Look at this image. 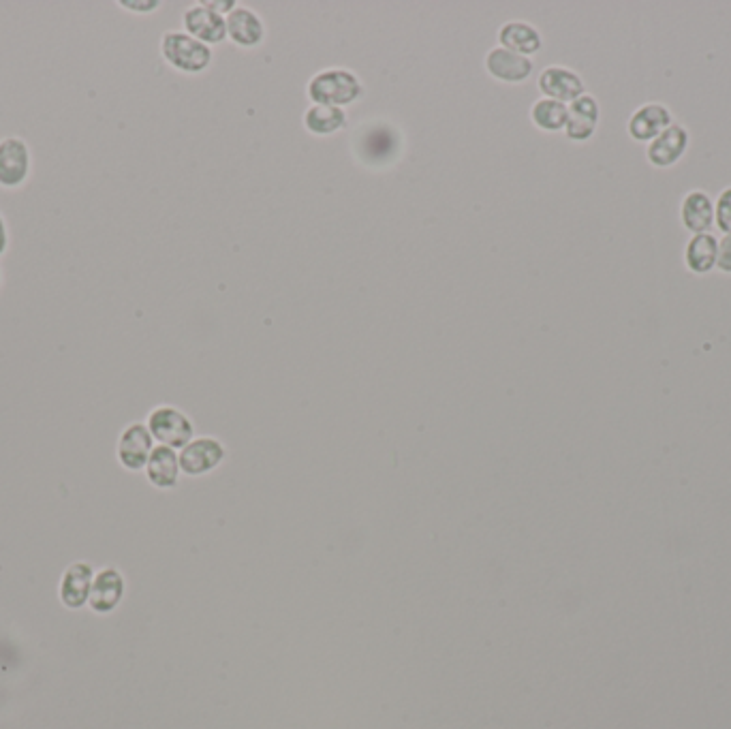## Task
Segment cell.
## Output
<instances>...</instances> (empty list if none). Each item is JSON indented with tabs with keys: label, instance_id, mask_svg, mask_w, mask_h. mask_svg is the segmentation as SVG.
Listing matches in <instances>:
<instances>
[{
	"label": "cell",
	"instance_id": "2e32d148",
	"mask_svg": "<svg viewBox=\"0 0 731 729\" xmlns=\"http://www.w3.org/2000/svg\"><path fill=\"white\" fill-rule=\"evenodd\" d=\"M599 124V103L593 95H582L569 105L565 135L571 142H588Z\"/></svg>",
	"mask_w": 731,
	"mask_h": 729
},
{
	"label": "cell",
	"instance_id": "9c48e42d",
	"mask_svg": "<svg viewBox=\"0 0 731 729\" xmlns=\"http://www.w3.org/2000/svg\"><path fill=\"white\" fill-rule=\"evenodd\" d=\"M672 124H674V118H672L670 107L663 103H646L642 107H637V110L631 114L627 131L635 142L650 144L652 139H657L667 127H672Z\"/></svg>",
	"mask_w": 731,
	"mask_h": 729
},
{
	"label": "cell",
	"instance_id": "cb8c5ba5",
	"mask_svg": "<svg viewBox=\"0 0 731 729\" xmlns=\"http://www.w3.org/2000/svg\"><path fill=\"white\" fill-rule=\"evenodd\" d=\"M118 5L131 13H152L161 7L159 0H120Z\"/></svg>",
	"mask_w": 731,
	"mask_h": 729
},
{
	"label": "cell",
	"instance_id": "ffe728a7",
	"mask_svg": "<svg viewBox=\"0 0 731 729\" xmlns=\"http://www.w3.org/2000/svg\"><path fill=\"white\" fill-rule=\"evenodd\" d=\"M347 124V114L340 107L328 105H313L304 114V127L319 137H328L338 133Z\"/></svg>",
	"mask_w": 731,
	"mask_h": 729
},
{
	"label": "cell",
	"instance_id": "ac0fdd59",
	"mask_svg": "<svg viewBox=\"0 0 731 729\" xmlns=\"http://www.w3.org/2000/svg\"><path fill=\"white\" fill-rule=\"evenodd\" d=\"M719 259V240L712 234L691 236L684 248V266L693 274H708L717 268Z\"/></svg>",
	"mask_w": 731,
	"mask_h": 729
},
{
	"label": "cell",
	"instance_id": "e0dca14e",
	"mask_svg": "<svg viewBox=\"0 0 731 729\" xmlns=\"http://www.w3.org/2000/svg\"><path fill=\"white\" fill-rule=\"evenodd\" d=\"M178 475H180V460L176 449L165 445L154 447L146 464L148 482L161 490H169L178 484Z\"/></svg>",
	"mask_w": 731,
	"mask_h": 729
},
{
	"label": "cell",
	"instance_id": "8992f818",
	"mask_svg": "<svg viewBox=\"0 0 731 729\" xmlns=\"http://www.w3.org/2000/svg\"><path fill=\"white\" fill-rule=\"evenodd\" d=\"M691 144V135L689 129L682 127V124H672L667 127L657 139H652L646 150V159L652 167L659 169H667L674 167L684 154H687Z\"/></svg>",
	"mask_w": 731,
	"mask_h": 729
},
{
	"label": "cell",
	"instance_id": "5bb4252c",
	"mask_svg": "<svg viewBox=\"0 0 731 729\" xmlns=\"http://www.w3.org/2000/svg\"><path fill=\"white\" fill-rule=\"evenodd\" d=\"M227 37L240 48H257L266 39V26L259 15L248 7H236L227 18Z\"/></svg>",
	"mask_w": 731,
	"mask_h": 729
},
{
	"label": "cell",
	"instance_id": "d4e9b609",
	"mask_svg": "<svg viewBox=\"0 0 731 729\" xmlns=\"http://www.w3.org/2000/svg\"><path fill=\"white\" fill-rule=\"evenodd\" d=\"M204 5H208L212 11H216V13H231L233 9H236L238 5H236V0H204Z\"/></svg>",
	"mask_w": 731,
	"mask_h": 729
},
{
	"label": "cell",
	"instance_id": "277c9868",
	"mask_svg": "<svg viewBox=\"0 0 731 729\" xmlns=\"http://www.w3.org/2000/svg\"><path fill=\"white\" fill-rule=\"evenodd\" d=\"M152 439L159 441L165 447L171 449H182L193 441V422L186 417L182 411L161 405L157 409H152L148 415L146 422Z\"/></svg>",
	"mask_w": 731,
	"mask_h": 729
},
{
	"label": "cell",
	"instance_id": "4fadbf2b",
	"mask_svg": "<svg viewBox=\"0 0 731 729\" xmlns=\"http://www.w3.org/2000/svg\"><path fill=\"white\" fill-rule=\"evenodd\" d=\"M486 69L494 80H501L507 84H522L531 77L533 62L531 58L509 52L505 48H494L486 56Z\"/></svg>",
	"mask_w": 731,
	"mask_h": 729
},
{
	"label": "cell",
	"instance_id": "8fae6325",
	"mask_svg": "<svg viewBox=\"0 0 731 729\" xmlns=\"http://www.w3.org/2000/svg\"><path fill=\"white\" fill-rule=\"evenodd\" d=\"M92 582H95V569L88 563H73L62 573L60 580V601L69 610H80L88 606Z\"/></svg>",
	"mask_w": 731,
	"mask_h": 729
},
{
	"label": "cell",
	"instance_id": "6da1fadb",
	"mask_svg": "<svg viewBox=\"0 0 731 729\" xmlns=\"http://www.w3.org/2000/svg\"><path fill=\"white\" fill-rule=\"evenodd\" d=\"M364 95V86L357 75L345 69H325L319 71L308 82V97L315 105L345 107L355 103Z\"/></svg>",
	"mask_w": 731,
	"mask_h": 729
},
{
	"label": "cell",
	"instance_id": "7a4b0ae2",
	"mask_svg": "<svg viewBox=\"0 0 731 729\" xmlns=\"http://www.w3.org/2000/svg\"><path fill=\"white\" fill-rule=\"evenodd\" d=\"M161 54L171 69L197 75L212 65V50L191 35L171 30L161 39Z\"/></svg>",
	"mask_w": 731,
	"mask_h": 729
},
{
	"label": "cell",
	"instance_id": "30bf717a",
	"mask_svg": "<svg viewBox=\"0 0 731 729\" xmlns=\"http://www.w3.org/2000/svg\"><path fill=\"white\" fill-rule=\"evenodd\" d=\"M225 458V447L210 437L193 439L189 445L182 447L178 456L180 471L186 475H204L219 467Z\"/></svg>",
	"mask_w": 731,
	"mask_h": 729
},
{
	"label": "cell",
	"instance_id": "52a82bcc",
	"mask_svg": "<svg viewBox=\"0 0 731 729\" xmlns=\"http://www.w3.org/2000/svg\"><path fill=\"white\" fill-rule=\"evenodd\" d=\"M182 24L186 35L201 41L204 45H219L227 39V24L221 13L212 11L208 5L197 3L189 7L182 15Z\"/></svg>",
	"mask_w": 731,
	"mask_h": 729
},
{
	"label": "cell",
	"instance_id": "7402d4cb",
	"mask_svg": "<svg viewBox=\"0 0 731 729\" xmlns=\"http://www.w3.org/2000/svg\"><path fill=\"white\" fill-rule=\"evenodd\" d=\"M714 225H717L723 234H731V186L721 191L714 204Z\"/></svg>",
	"mask_w": 731,
	"mask_h": 729
},
{
	"label": "cell",
	"instance_id": "3957f363",
	"mask_svg": "<svg viewBox=\"0 0 731 729\" xmlns=\"http://www.w3.org/2000/svg\"><path fill=\"white\" fill-rule=\"evenodd\" d=\"M33 174V152L22 137L0 139V189L15 191Z\"/></svg>",
	"mask_w": 731,
	"mask_h": 729
},
{
	"label": "cell",
	"instance_id": "44dd1931",
	"mask_svg": "<svg viewBox=\"0 0 731 729\" xmlns=\"http://www.w3.org/2000/svg\"><path fill=\"white\" fill-rule=\"evenodd\" d=\"M567 118H569V105L552 101V99H539L531 110L533 124L539 131H546V133L565 131Z\"/></svg>",
	"mask_w": 731,
	"mask_h": 729
},
{
	"label": "cell",
	"instance_id": "5b68a950",
	"mask_svg": "<svg viewBox=\"0 0 731 729\" xmlns=\"http://www.w3.org/2000/svg\"><path fill=\"white\" fill-rule=\"evenodd\" d=\"M152 443H154V439L146 424H142V422L129 424L122 430L120 439H118V447H116L118 462L127 471L146 469L148 458L154 449Z\"/></svg>",
	"mask_w": 731,
	"mask_h": 729
},
{
	"label": "cell",
	"instance_id": "4316f807",
	"mask_svg": "<svg viewBox=\"0 0 731 729\" xmlns=\"http://www.w3.org/2000/svg\"><path fill=\"white\" fill-rule=\"evenodd\" d=\"M0 285H3V268H0Z\"/></svg>",
	"mask_w": 731,
	"mask_h": 729
},
{
	"label": "cell",
	"instance_id": "9a60e30c",
	"mask_svg": "<svg viewBox=\"0 0 731 729\" xmlns=\"http://www.w3.org/2000/svg\"><path fill=\"white\" fill-rule=\"evenodd\" d=\"M124 597V578L118 569H101L95 582H92V591L88 606L97 614H110L114 612Z\"/></svg>",
	"mask_w": 731,
	"mask_h": 729
},
{
	"label": "cell",
	"instance_id": "7c38bea8",
	"mask_svg": "<svg viewBox=\"0 0 731 729\" xmlns=\"http://www.w3.org/2000/svg\"><path fill=\"white\" fill-rule=\"evenodd\" d=\"M680 221L693 236L710 234L714 227V199L702 189L689 191L682 197Z\"/></svg>",
	"mask_w": 731,
	"mask_h": 729
},
{
	"label": "cell",
	"instance_id": "ba28073f",
	"mask_svg": "<svg viewBox=\"0 0 731 729\" xmlns=\"http://www.w3.org/2000/svg\"><path fill=\"white\" fill-rule=\"evenodd\" d=\"M539 90H541L543 99H552V101L565 103V105L586 95L582 77L575 71H571L567 67H558V65L541 71Z\"/></svg>",
	"mask_w": 731,
	"mask_h": 729
},
{
	"label": "cell",
	"instance_id": "603a6c76",
	"mask_svg": "<svg viewBox=\"0 0 731 729\" xmlns=\"http://www.w3.org/2000/svg\"><path fill=\"white\" fill-rule=\"evenodd\" d=\"M717 268L723 274H731V234H725L719 240V259H717Z\"/></svg>",
	"mask_w": 731,
	"mask_h": 729
},
{
	"label": "cell",
	"instance_id": "484cf974",
	"mask_svg": "<svg viewBox=\"0 0 731 729\" xmlns=\"http://www.w3.org/2000/svg\"><path fill=\"white\" fill-rule=\"evenodd\" d=\"M7 248H9V229H7L3 212H0V257L7 253Z\"/></svg>",
	"mask_w": 731,
	"mask_h": 729
},
{
	"label": "cell",
	"instance_id": "d6986e66",
	"mask_svg": "<svg viewBox=\"0 0 731 729\" xmlns=\"http://www.w3.org/2000/svg\"><path fill=\"white\" fill-rule=\"evenodd\" d=\"M499 43H501V48H505L509 52H516L526 58L531 54H537L543 45L539 30L526 22H507L499 30Z\"/></svg>",
	"mask_w": 731,
	"mask_h": 729
}]
</instances>
